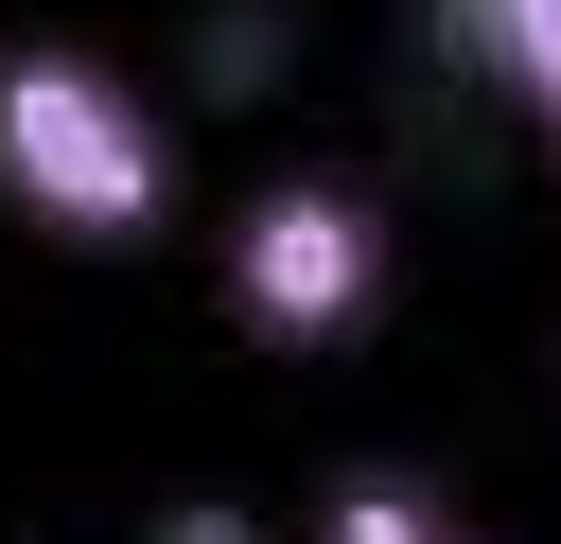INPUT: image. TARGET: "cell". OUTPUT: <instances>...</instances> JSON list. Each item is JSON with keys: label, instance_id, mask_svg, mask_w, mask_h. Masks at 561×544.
Returning <instances> with one entry per match:
<instances>
[{"label": "cell", "instance_id": "6da1fadb", "mask_svg": "<svg viewBox=\"0 0 561 544\" xmlns=\"http://www.w3.org/2000/svg\"><path fill=\"white\" fill-rule=\"evenodd\" d=\"M0 193L53 246H140L175 211V123L140 105V70H105L70 35H18L0 53Z\"/></svg>", "mask_w": 561, "mask_h": 544}, {"label": "cell", "instance_id": "7a4b0ae2", "mask_svg": "<svg viewBox=\"0 0 561 544\" xmlns=\"http://www.w3.org/2000/svg\"><path fill=\"white\" fill-rule=\"evenodd\" d=\"M368 298H386V211L351 175H263L228 211V316L245 333L333 351V333H368Z\"/></svg>", "mask_w": 561, "mask_h": 544}, {"label": "cell", "instance_id": "3957f363", "mask_svg": "<svg viewBox=\"0 0 561 544\" xmlns=\"http://www.w3.org/2000/svg\"><path fill=\"white\" fill-rule=\"evenodd\" d=\"M316 544H456V509H438L421 474H386V456H351V474L316 491Z\"/></svg>", "mask_w": 561, "mask_h": 544}, {"label": "cell", "instance_id": "277c9868", "mask_svg": "<svg viewBox=\"0 0 561 544\" xmlns=\"http://www.w3.org/2000/svg\"><path fill=\"white\" fill-rule=\"evenodd\" d=\"M456 35H473V53L526 88V123L561 140V0H456Z\"/></svg>", "mask_w": 561, "mask_h": 544}, {"label": "cell", "instance_id": "5b68a950", "mask_svg": "<svg viewBox=\"0 0 561 544\" xmlns=\"http://www.w3.org/2000/svg\"><path fill=\"white\" fill-rule=\"evenodd\" d=\"M158 544H263V526H245V509H175Z\"/></svg>", "mask_w": 561, "mask_h": 544}]
</instances>
